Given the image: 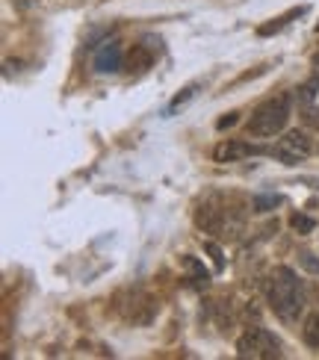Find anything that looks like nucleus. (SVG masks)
<instances>
[{"label":"nucleus","instance_id":"f257e3e1","mask_svg":"<svg viewBox=\"0 0 319 360\" xmlns=\"http://www.w3.org/2000/svg\"><path fill=\"white\" fill-rule=\"evenodd\" d=\"M266 298H269L272 313L287 325L299 322V316L305 313V290H301V281L296 278L290 266H278L275 272L269 275Z\"/></svg>","mask_w":319,"mask_h":360},{"label":"nucleus","instance_id":"f03ea898","mask_svg":"<svg viewBox=\"0 0 319 360\" xmlns=\"http://www.w3.org/2000/svg\"><path fill=\"white\" fill-rule=\"evenodd\" d=\"M290 115H293V98L287 92H281L275 98L263 101L261 107L251 112L246 130H249V136H254V139H272L287 127Z\"/></svg>","mask_w":319,"mask_h":360},{"label":"nucleus","instance_id":"7ed1b4c3","mask_svg":"<svg viewBox=\"0 0 319 360\" xmlns=\"http://www.w3.org/2000/svg\"><path fill=\"white\" fill-rule=\"evenodd\" d=\"M237 354L251 357V360L281 357V340L272 331H266V328H249V331L237 340Z\"/></svg>","mask_w":319,"mask_h":360},{"label":"nucleus","instance_id":"20e7f679","mask_svg":"<svg viewBox=\"0 0 319 360\" xmlns=\"http://www.w3.org/2000/svg\"><path fill=\"white\" fill-rule=\"evenodd\" d=\"M311 154H313V139L305 130L284 133V136L275 142V148H272V157L278 162H284V166H299V162H305Z\"/></svg>","mask_w":319,"mask_h":360},{"label":"nucleus","instance_id":"39448f33","mask_svg":"<svg viewBox=\"0 0 319 360\" xmlns=\"http://www.w3.org/2000/svg\"><path fill=\"white\" fill-rule=\"evenodd\" d=\"M261 154H272V148L251 145V142H242V139H225L213 148V160L216 162H237L242 157H261Z\"/></svg>","mask_w":319,"mask_h":360},{"label":"nucleus","instance_id":"423d86ee","mask_svg":"<svg viewBox=\"0 0 319 360\" xmlns=\"http://www.w3.org/2000/svg\"><path fill=\"white\" fill-rule=\"evenodd\" d=\"M121 68V44L113 39V41H104L101 48L95 51V71L101 74H113Z\"/></svg>","mask_w":319,"mask_h":360},{"label":"nucleus","instance_id":"0eeeda50","mask_svg":"<svg viewBox=\"0 0 319 360\" xmlns=\"http://www.w3.org/2000/svg\"><path fill=\"white\" fill-rule=\"evenodd\" d=\"M160 53V51H157ZM154 51L148 48V44H133V51L127 53V65H130V71H145V68H151V63H154V56H157Z\"/></svg>","mask_w":319,"mask_h":360},{"label":"nucleus","instance_id":"6e6552de","mask_svg":"<svg viewBox=\"0 0 319 360\" xmlns=\"http://www.w3.org/2000/svg\"><path fill=\"white\" fill-rule=\"evenodd\" d=\"M301 337L311 349H319V313H311L305 319V328H301Z\"/></svg>","mask_w":319,"mask_h":360},{"label":"nucleus","instance_id":"1a4fd4ad","mask_svg":"<svg viewBox=\"0 0 319 360\" xmlns=\"http://www.w3.org/2000/svg\"><path fill=\"white\" fill-rule=\"evenodd\" d=\"M301 12H305V6H299V9H293V12H287V15H281V18H275V21H272V24H263L261 30H257V33H261V36H269V33H278V30L287 24V21H290V18H296V15H301Z\"/></svg>","mask_w":319,"mask_h":360},{"label":"nucleus","instance_id":"9d476101","mask_svg":"<svg viewBox=\"0 0 319 360\" xmlns=\"http://www.w3.org/2000/svg\"><path fill=\"white\" fill-rule=\"evenodd\" d=\"M290 224H293L296 233H313V228H316V221H313L311 216H301V213H296V216L290 219Z\"/></svg>","mask_w":319,"mask_h":360},{"label":"nucleus","instance_id":"9b49d317","mask_svg":"<svg viewBox=\"0 0 319 360\" xmlns=\"http://www.w3.org/2000/svg\"><path fill=\"white\" fill-rule=\"evenodd\" d=\"M278 204H281V195H257V198H254V210H257V213H266V210L278 207Z\"/></svg>","mask_w":319,"mask_h":360},{"label":"nucleus","instance_id":"f8f14e48","mask_svg":"<svg viewBox=\"0 0 319 360\" xmlns=\"http://www.w3.org/2000/svg\"><path fill=\"white\" fill-rule=\"evenodd\" d=\"M299 263H301V269H308L311 275H319V260L313 257L311 251H301V254H299Z\"/></svg>","mask_w":319,"mask_h":360},{"label":"nucleus","instance_id":"ddd939ff","mask_svg":"<svg viewBox=\"0 0 319 360\" xmlns=\"http://www.w3.org/2000/svg\"><path fill=\"white\" fill-rule=\"evenodd\" d=\"M195 89H199V86H195V83H192V86H187V89H184V92H180V95H177V98L172 101V107H169V112H175V110L180 107V103H187V101H189V98L195 95Z\"/></svg>","mask_w":319,"mask_h":360},{"label":"nucleus","instance_id":"4468645a","mask_svg":"<svg viewBox=\"0 0 319 360\" xmlns=\"http://www.w3.org/2000/svg\"><path fill=\"white\" fill-rule=\"evenodd\" d=\"M204 248L213 254V263H216V269H222V251H219L216 245H213V243H204Z\"/></svg>","mask_w":319,"mask_h":360},{"label":"nucleus","instance_id":"2eb2a0df","mask_svg":"<svg viewBox=\"0 0 319 360\" xmlns=\"http://www.w3.org/2000/svg\"><path fill=\"white\" fill-rule=\"evenodd\" d=\"M234 124H237V112H227L225 118H219V124H216V127L225 130V127H234Z\"/></svg>","mask_w":319,"mask_h":360}]
</instances>
